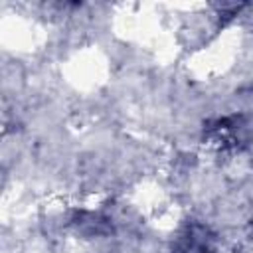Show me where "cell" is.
Segmentation results:
<instances>
[]
</instances>
